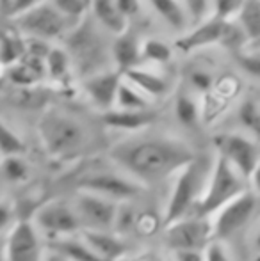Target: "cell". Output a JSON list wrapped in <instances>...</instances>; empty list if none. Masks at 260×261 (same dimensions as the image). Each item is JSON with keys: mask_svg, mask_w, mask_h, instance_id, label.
Masks as SVG:
<instances>
[{"mask_svg": "<svg viewBox=\"0 0 260 261\" xmlns=\"http://www.w3.org/2000/svg\"><path fill=\"white\" fill-rule=\"evenodd\" d=\"M69 71H72V57L63 48L54 46L46 59V73L52 80L59 84H66L69 79Z\"/></svg>", "mask_w": 260, "mask_h": 261, "instance_id": "obj_28", "label": "cell"}, {"mask_svg": "<svg viewBox=\"0 0 260 261\" xmlns=\"http://www.w3.org/2000/svg\"><path fill=\"white\" fill-rule=\"evenodd\" d=\"M246 2L248 0H212V11H214V16L219 20L232 21L233 18L237 20Z\"/></svg>", "mask_w": 260, "mask_h": 261, "instance_id": "obj_34", "label": "cell"}, {"mask_svg": "<svg viewBox=\"0 0 260 261\" xmlns=\"http://www.w3.org/2000/svg\"><path fill=\"white\" fill-rule=\"evenodd\" d=\"M13 217H14V210H13V204H9L6 199L2 201V204H0V226H2V231H6V233H9V224L14 227L13 224Z\"/></svg>", "mask_w": 260, "mask_h": 261, "instance_id": "obj_44", "label": "cell"}, {"mask_svg": "<svg viewBox=\"0 0 260 261\" xmlns=\"http://www.w3.org/2000/svg\"><path fill=\"white\" fill-rule=\"evenodd\" d=\"M214 242L212 219L189 215L166 227V244L173 251H205Z\"/></svg>", "mask_w": 260, "mask_h": 261, "instance_id": "obj_8", "label": "cell"}, {"mask_svg": "<svg viewBox=\"0 0 260 261\" xmlns=\"http://www.w3.org/2000/svg\"><path fill=\"white\" fill-rule=\"evenodd\" d=\"M6 76L13 87H36L49 73H46V61L25 55L21 62L6 69Z\"/></svg>", "mask_w": 260, "mask_h": 261, "instance_id": "obj_16", "label": "cell"}, {"mask_svg": "<svg viewBox=\"0 0 260 261\" xmlns=\"http://www.w3.org/2000/svg\"><path fill=\"white\" fill-rule=\"evenodd\" d=\"M13 21L23 36L45 39V41L69 38L82 23V21H75L72 18L64 16L50 0H45L39 6L32 7L31 11L23 13Z\"/></svg>", "mask_w": 260, "mask_h": 261, "instance_id": "obj_5", "label": "cell"}, {"mask_svg": "<svg viewBox=\"0 0 260 261\" xmlns=\"http://www.w3.org/2000/svg\"><path fill=\"white\" fill-rule=\"evenodd\" d=\"M46 261H68V259H64V258H61V256L52 254V252H50V256H49V259H46Z\"/></svg>", "mask_w": 260, "mask_h": 261, "instance_id": "obj_48", "label": "cell"}, {"mask_svg": "<svg viewBox=\"0 0 260 261\" xmlns=\"http://www.w3.org/2000/svg\"><path fill=\"white\" fill-rule=\"evenodd\" d=\"M116 4H118L120 11H122L127 20L134 18L141 9V0H116Z\"/></svg>", "mask_w": 260, "mask_h": 261, "instance_id": "obj_45", "label": "cell"}, {"mask_svg": "<svg viewBox=\"0 0 260 261\" xmlns=\"http://www.w3.org/2000/svg\"><path fill=\"white\" fill-rule=\"evenodd\" d=\"M49 101V94L39 87H13L11 103L20 109H39Z\"/></svg>", "mask_w": 260, "mask_h": 261, "instance_id": "obj_29", "label": "cell"}, {"mask_svg": "<svg viewBox=\"0 0 260 261\" xmlns=\"http://www.w3.org/2000/svg\"><path fill=\"white\" fill-rule=\"evenodd\" d=\"M82 240L93 249L94 252L107 261L120 259L127 252V245L114 231H97V229H84Z\"/></svg>", "mask_w": 260, "mask_h": 261, "instance_id": "obj_17", "label": "cell"}, {"mask_svg": "<svg viewBox=\"0 0 260 261\" xmlns=\"http://www.w3.org/2000/svg\"><path fill=\"white\" fill-rule=\"evenodd\" d=\"M205 258H207V261H233L226 245L219 240H214L205 249Z\"/></svg>", "mask_w": 260, "mask_h": 261, "instance_id": "obj_41", "label": "cell"}, {"mask_svg": "<svg viewBox=\"0 0 260 261\" xmlns=\"http://www.w3.org/2000/svg\"><path fill=\"white\" fill-rule=\"evenodd\" d=\"M150 98L145 93L137 89L134 84L125 80L123 76L122 87L118 91V100H116V109L123 110H150Z\"/></svg>", "mask_w": 260, "mask_h": 261, "instance_id": "obj_25", "label": "cell"}, {"mask_svg": "<svg viewBox=\"0 0 260 261\" xmlns=\"http://www.w3.org/2000/svg\"><path fill=\"white\" fill-rule=\"evenodd\" d=\"M175 116L184 126H195L200 119V105L191 94H180L175 101Z\"/></svg>", "mask_w": 260, "mask_h": 261, "instance_id": "obj_31", "label": "cell"}, {"mask_svg": "<svg viewBox=\"0 0 260 261\" xmlns=\"http://www.w3.org/2000/svg\"><path fill=\"white\" fill-rule=\"evenodd\" d=\"M189 82H191V86L195 87L196 91H200V93H203V94H208L216 86L214 76H212L207 69H193V71L189 73Z\"/></svg>", "mask_w": 260, "mask_h": 261, "instance_id": "obj_39", "label": "cell"}, {"mask_svg": "<svg viewBox=\"0 0 260 261\" xmlns=\"http://www.w3.org/2000/svg\"><path fill=\"white\" fill-rule=\"evenodd\" d=\"M123 76L130 84H134L141 93H145L150 100L166 96L168 91H170V82H168L166 76L159 75V73L152 71V69L141 68V66L127 71Z\"/></svg>", "mask_w": 260, "mask_h": 261, "instance_id": "obj_21", "label": "cell"}, {"mask_svg": "<svg viewBox=\"0 0 260 261\" xmlns=\"http://www.w3.org/2000/svg\"><path fill=\"white\" fill-rule=\"evenodd\" d=\"M250 50H257V52H260V39H258V41L250 43Z\"/></svg>", "mask_w": 260, "mask_h": 261, "instance_id": "obj_49", "label": "cell"}, {"mask_svg": "<svg viewBox=\"0 0 260 261\" xmlns=\"http://www.w3.org/2000/svg\"><path fill=\"white\" fill-rule=\"evenodd\" d=\"M80 25L69 36L73 48L72 54L75 55V61L80 66H102V55H104V52H102L100 41L97 38H93L89 31H84Z\"/></svg>", "mask_w": 260, "mask_h": 261, "instance_id": "obj_20", "label": "cell"}, {"mask_svg": "<svg viewBox=\"0 0 260 261\" xmlns=\"http://www.w3.org/2000/svg\"><path fill=\"white\" fill-rule=\"evenodd\" d=\"M135 224V212L129 203H120L118 215H116V224H114V233H125L134 227Z\"/></svg>", "mask_w": 260, "mask_h": 261, "instance_id": "obj_38", "label": "cell"}, {"mask_svg": "<svg viewBox=\"0 0 260 261\" xmlns=\"http://www.w3.org/2000/svg\"><path fill=\"white\" fill-rule=\"evenodd\" d=\"M80 190L107 197L116 203H130L141 194L143 185L125 172L116 171H93L87 172L79 181Z\"/></svg>", "mask_w": 260, "mask_h": 261, "instance_id": "obj_7", "label": "cell"}, {"mask_svg": "<svg viewBox=\"0 0 260 261\" xmlns=\"http://www.w3.org/2000/svg\"><path fill=\"white\" fill-rule=\"evenodd\" d=\"M248 187H250V181L241 172H237L225 158L216 155L207 189H205L200 203L196 204L193 215L212 219L221 208H225L226 204L251 190Z\"/></svg>", "mask_w": 260, "mask_h": 261, "instance_id": "obj_4", "label": "cell"}, {"mask_svg": "<svg viewBox=\"0 0 260 261\" xmlns=\"http://www.w3.org/2000/svg\"><path fill=\"white\" fill-rule=\"evenodd\" d=\"M27 55V39L23 38L16 27H6L2 32V68L4 71L18 62H21Z\"/></svg>", "mask_w": 260, "mask_h": 261, "instance_id": "obj_23", "label": "cell"}, {"mask_svg": "<svg viewBox=\"0 0 260 261\" xmlns=\"http://www.w3.org/2000/svg\"><path fill=\"white\" fill-rule=\"evenodd\" d=\"M212 165L205 164L201 158H195L191 164L173 176L170 196L164 208V226H171L173 222L193 215L196 204L203 197L210 178Z\"/></svg>", "mask_w": 260, "mask_h": 261, "instance_id": "obj_2", "label": "cell"}, {"mask_svg": "<svg viewBox=\"0 0 260 261\" xmlns=\"http://www.w3.org/2000/svg\"><path fill=\"white\" fill-rule=\"evenodd\" d=\"M50 252L57 254L68 261H107L102 258L98 252H94L82 238H57L50 244Z\"/></svg>", "mask_w": 260, "mask_h": 261, "instance_id": "obj_22", "label": "cell"}, {"mask_svg": "<svg viewBox=\"0 0 260 261\" xmlns=\"http://www.w3.org/2000/svg\"><path fill=\"white\" fill-rule=\"evenodd\" d=\"M112 164L141 185L157 183L175 176L191 164L196 153L187 142L177 137H134L111 148Z\"/></svg>", "mask_w": 260, "mask_h": 261, "instance_id": "obj_1", "label": "cell"}, {"mask_svg": "<svg viewBox=\"0 0 260 261\" xmlns=\"http://www.w3.org/2000/svg\"><path fill=\"white\" fill-rule=\"evenodd\" d=\"M73 208L82 222L84 229L97 231H114L116 215H118L120 203L97 194L79 190L73 199Z\"/></svg>", "mask_w": 260, "mask_h": 261, "instance_id": "obj_9", "label": "cell"}, {"mask_svg": "<svg viewBox=\"0 0 260 261\" xmlns=\"http://www.w3.org/2000/svg\"><path fill=\"white\" fill-rule=\"evenodd\" d=\"M237 23L244 31L248 41L260 39V0H248L244 9L237 16Z\"/></svg>", "mask_w": 260, "mask_h": 261, "instance_id": "obj_26", "label": "cell"}, {"mask_svg": "<svg viewBox=\"0 0 260 261\" xmlns=\"http://www.w3.org/2000/svg\"><path fill=\"white\" fill-rule=\"evenodd\" d=\"M171 261H207V258H205V251L187 249V251H173Z\"/></svg>", "mask_w": 260, "mask_h": 261, "instance_id": "obj_43", "label": "cell"}, {"mask_svg": "<svg viewBox=\"0 0 260 261\" xmlns=\"http://www.w3.org/2000/svg\"><path fill=\"white\" fill-rule=\"evenodd\" d=\"M4 261H41V240L34 222L14 224L7 233Z\"/></svg>", "mask_w": 260, "mask_h": 261, "instance_id": "obj_12", "label": "cell"}, {"mask_svg": "<svg viewBox=\"0 0 260 261\" xmlns=\"http://www.w3.org/2000/svg\"><path fill=\"white\" fill-rule=\"evenodd\" d=\"M218 156L225 158L237 172L250 181L260 162V142L246 134H219L214 137Z\"/></svg>", "mask_w": 260, "mask_h": 261, "instance_id": "obj_6", "label": "cell"}, {"mask_svg": "<svg viewBox=\"0 0 260 261\" xmlns=\"http://www.w3.org/2000/svg\"><path fill=\"white\" fill-rule=\"evenodd\" d=\"M237 62L244 73L260 80V52L257 50H243L237 54Z\"/></svg>", "mask_w": 260, "mask_h": 261, "instance_id": "obj_37", "label": "cell"}, {"mask_svg": "<svg viewBox=\"0 0 260 261\" xmlns=\"http://www.w3.org/2000/svg\"><path fill=\"white\" fill-rule=\"evenodd\" d=\"M38 134L45 151L52 158L75 156L87 142L84 124L61 110H46L38 123Z\"/></svg>", "mask_w": 260, "mask_h": 261, "instance_id": "obj_3", "label": "cell"}, {"mask_svg": "<svg viewBox=\"0 0 260 261\" xmlns=\"http://www.w3.org/2000/svg\"><path fill=\"white\" fill-rule=\"evenodd\" d=\"M253 249L260 252V227L257 229V233H255V237H253Z\"/></svg>", "mask_w": 260, "mask_h": 261, "instance_id": "obj_47", "label": "cell"}, {"mask_svg": "<svg viewBox=\"0 0 260 261\" xmlns=\"http://www.w3.org/2000/svg\"><path fill=\"white\" fill-rule=\"evenodd\" d=\"M237 121L246 135L260 142V103L255 100H244L237 110Z\"/></svg>", "mask_w": 260, "mask_h": 261, "instance_id": "obj_27", "label": "cell"}, {"mask_svg": "<svg viewBox=\"0 0 260 261\" xmlns=\"http://www.w3.org/2000/svg\"><path fill=\"white\" fill-rule=\"evenodd\" d=\"M250 185H251V190H253V192L257 194V197H260V162H258L257 169H255L253 176H251Z\"/></svg>", "mask_w": 260, "mask_h": 261, "instance_id": "obj_46", "label": "cell"}, {"mask_svg": "<svg viewBox=\"0 0 260 261\" xmlns=\"http://www.w3.org/2000/svg\"><path fill=\"white\" fill-rule=\"evenodd\" d=\"M31 169L29 164L21 156H6L2 158V178L11 185H20L27 181Z\"/></svg>", "mask_w": 260, "mask_h": 261, "instance_id": "obj_30", "label": "cell"}, {"mask_svg": "<svg viewBox=\"0 0 260 261\" xmlns=\"http://www.w3.org/2000/svg\"><path fill=\"white\" fill-rule=\"evenodd\" d=\"M143 57L153 64H166L173 57V50L168 43L157 38H150L143 43Z\"/></svg>", "mask_w": 260, "mask_h": 261, "instance_id": "obj_33", "label": "cell"}, {"mask_svg": "<svg viewBox=\"0 0 260 261\" xmlns=\"http://www.w3.org/2000/svg\"><path fill=\"white\" fill-rule=\"evenodd\" d=\"M34 226L39 233L57 240L77 233L82 227V222L73 204H66L64 201H50L36 212Z\"/></svg>", "mask_w": 260, "mask_h": 261, "instance_id": "obj_11", "label": "cell"}, {"mask_svg": "<svg viewBox=\"0 0 260 261\" xmlns=\"http://www.w3.org/2000/svg\"><path fill=\"white\" fill-rule=\"evenodd\" d=\"M102 121L105 126L120 132H141L148 128L155 121V114L152 110H123L112 109L102 114Z\"/></svg>", "mask_w": 260, "mask_h": 261, "instance_id": "obj_15", "label": "cell"}, {"mask_svg": "<svg viewBox=\"0 0 260 261\" xmlns=\"http://www.w3.org/2000/svg\"><path fill=\"white\" fill-rule=\"evenodd\" d=\"M152 9L170 25L173 31L184 32L189 25V16L187 9L182 4V0H148Z\"/></svg>", "mask_w": 260, "mask_h": 261, "instance_id": "obj_24", "label": "cell"}, {"mask_svg": "<svg viewBox=\"0 0 260 261\" xmlns=\"http://www.w3.org/2000/svg\"><path fill=\"white\" fill-rule=\"evenodd\" d=\"M143 57V43L137 41L134 34L116 36L114 43H112V61L120 73L125 75L127 71L137 68L139 61Z\"/></svg>", "mask_w": 260, "mask_h": 261, "instance_id": "obj_18", "label": "cell"}, {"mask_svg": "<svg viewBox=\"0 0 260 261\" xmlns=\"http://www.w3.org/2000/svg\"><path fill=\"white\" fill-rule=\"evenodd\" d=\"M89 9L93 13L94 20L111 34L122 36L127 32V25L129 20L123 16V13L120 11L116 0H91Z\"/></svg>", "mask_w": 260, "mask_h": 261, "instance_id": "obj_19", "label": "cell"}, {"mask_svg": "<svg viewBox=\"0 0 260 261\" xmlns=\"http://www.w3.org/2000/svg\"><path fill=\"white\" fill-rule=\"evenodd\" d=\"M52 48L54 46L50 45V41H45V39H36V38H27V55H31V57L46 61L50 52H52Z\"/></svg>", "mask_w": 260, "mask_h": 261, "instance_id": "obj_40", "label": "cell"}, {"mask_svg": "<svg viewBox=\"0 0 260 261\" xmlns=\"http://www.w3.org/2000/svg\"><path fill=\"white\" fill-rule=\"evenodd\" d=\"M257 194L253 190H248L235 201L221 208L212 219V231H214V240H228L233 234H237L257 212Z\"/></svg>", "mask_w": 260, "mask_h": 261, "instance_id": "obj_10", "label": "cell"}, {"mask_svg": "<svg viewBox=\"0 0 260 261\" xmlns=\"http://www.w3.org/2000/svg\"><path fill=\"white\" fill-rule=\"evenodd\" d=\"M0 149H2V158L6 156H21L25 153V142L13 128H9L6 123L0 128Z\"/></svg>", "mask_w": 260, "mask_h": 261, "instance_id": "obj_32", "label": "cell"}, {"mask_svg": "<svg viewBox=\"0 0 260 261\" xmlns=\"http://www.w3.org/2000/svg\"><path fill=\"white\" fill-rule=\"evenodd\" d=\"M230 21L219 20V18L212 16L207 20L200 21L196 27L187 31L180 39L175 41V48L182 54H191L200 48L210 45H223L226 38V31H228Z\"/></svg>", "mask_w": 260, "mask_h": 261, "instance_id": "obj_13", "label": "cell"}, {"mask_svg": "<svg viewBox=\"0 0 260 261\" xmlns=\"http://www.w3.org/2000/svg\"><path fill=\"white\" fill-rule=\"evenodd\" d=\"M193 21H201L208 9V0H182Z\"/></svg>", "mask_w": 260, "mask_h": 261, "instance_id": "obj_42", "label": "cell"}, {"mask_svg": "<svg viewBox=\"0 0 260 261\" xmlns=\"http://www.w3.org/2000/svg\"><path fill=\"white\" fill-rule=\"evenodd\" d=\"M64 16L72 18L75 21H82L91 0H50Z\"/></svg>", "mask_w": 260, "mask_h": 261, "instance_id": "obj_35", "label": "cell"}, {"mask_svg": "<svg viewBox=\"0 0 260 261\" xmlns=\"http://www.w3.org/2000/svg\"><path fill=\"white\" fill-rule=\"evenodd\" d=\"M45 0H2L4 16L11 18V20H16L18 16H21L23 13H27L32 7L39 6Z\"/></svg>", "mask_w": 260, "mask_h": 261, "instance_id": "obj_36", "label": "cell"}, {"mask_svg": "<svg viewBox=\"0 0 260 261\" xmlns=\"http://www.w3.org/2000/svg\"><path fill=\"white\" fill-rule=\"evenodd\" d=\"M123 82V73L118 69H105L97 75H89L84 80V93L97 109L102 112H109L116 107L118 91Z\"/></svg>", "mask_w": 260, "mask_h": 261, "instance_id": "obj_14", "label": "cell"}]
</instances>
